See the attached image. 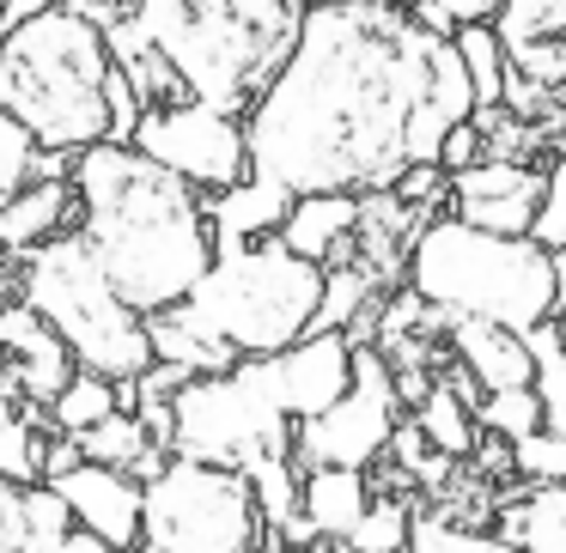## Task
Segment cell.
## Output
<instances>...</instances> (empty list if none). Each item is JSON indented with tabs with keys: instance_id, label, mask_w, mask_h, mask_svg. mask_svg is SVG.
I'll return each instance as SVG.
<instances>
[{
	"instance_id": "obj_18",
	"label": "cell",
	"mask_w": 566,
	"mask_h": 553,
	"mask_svg": "<svg viewBox=\"0 0 566 553\" xmlns=\"http://www.w3.org/2000/svg\"><path fill=\"white\" fill-rule=\"evenodd\" d=\"M347 232H359V195L329 189V195H293V208H286L274 244L323 268V262H329L335 249L347 244Z\"/></svg>"
},
{
	"instance_id": "obj_31",
	"label": "cell",
	"mask_w": 566,
	"mask_h": 553,
	"mask_svg": "<svg viewBox=\"0 0 566 553\" xmlns=\"http://www.w3.org/2000/svg\"><path fill=\"white\" fill-rule=\"evenodd\" d=\"M74 535V517H67L62 492L50 480H31L25 487V553H55Z\"/></svg>"
},
{
	"instance_id": "obj_17",
	"label": "cell",
	"mask_w": 566,
	"mask_h": 553,
	"mask_svg": "<svg viewBox=\"0 0 566 553\" xmlns=\"http://www.w3.org/2000/svg\"><path fill=\"white\" fill-rule=\"evenodd\" d=\"M286 208H293V189L262 177V171H244L238 183H226L208 195L213 244H256V237H274L286 220Z\"/></svg>"
},
{
	"instance_id": "obj_37",
	"label": "cell",
	"mask_w": 566,
	"mask_h": 553,
	"mask_svg": "<svg viewBox=\"0 0 566 553\" xmlns=\"http://www.w3.org/2000/svg\"><path fill=\"white\" fill-rule=\"evenodd\" d=\"M0 553H25V487L0 475Z\"/></svg>"
},
{
	"instance_id": "obj_42",
	"label": "cell",
	"mask_w": 566,
	"mask_h": 553,
	"mask_svg": "<svg viewBox=\"0 0 566 553\" xmlns=\"http://www.w3.org/2000/svg\"><path fill=\"white\" fill-rule=\"evenodd\" d=\"M554 329H560V347H566V293H560V305H554Z\"/></svg>"
},
{
	"instance_id": "obj_6",
	"label": "cell",
	"mask_w": 566,
	"mask_h": 553,
	"mask_svg": "<svg viewBox=\"0 0 566 553\" xmlns=\"http://www.w3.org/2000/svg\"><path fill=\"white\" fill-rule=\"evenodd\" d=\"M104 79V31L74 7H50L0 31V110L19 116L38 147L80 152L92 140H111Z\"/></svg>"
},
{
	"instance_id": "obj_2",
	"label": "cell",
	"mask_w": 566,
	"mask_h": 553,
	"mask_svg": "<svg viewBox=\"0 0 566 553\" xmlns=\"http://www.w3.org/2000/svg\"><path fill=\"white\" fill-rule=\"evenodd\" d=\"M67 183L80 201V244L104 268L128 310L153 317L189 298L213 262L208 195L140 159L128 140H92L74 152Z\"/></svg>"
},
{
	"instance_id": "obj_24",
	"label": "cell",
	"mask_w": 566,
	"mask_h": 553,
	"mask_svg": "<svg viewBox=\"0 0 566 553\" xmlns=\"http://www.w3.org/2000/svg\"><path fill=\"white\" fill-rule=\"evenodd\" d=\"M116 407H123L116 383L98 377V371H80V365H74V377L55 390V402L43 407V419H50L55 432H86V426H98L104 414H116Z\"/></svg>"
},
{
	"instance_id": "obj_23",
	"label": "cell",
	"mask_w": 566,
	"mask_h": 553,
	"mask_svg": "<svg viewBox=\"0 0 566 553\" xmlns=\"http://www.w3.org/2000/svg\"><path fill=\"white\" fill-rule=\"evenodd\" d=\"M451 50H457V62H463V74H469L475 110H493V104H500L505 74H512L500 31H493V25H457V31H451Z\"/></svg>"
},
{
	"instance_id": "obj_25",
	"label": "cell",
	"mask_w": 566,
	"mask_h": 553,
	"mask_svg": "<svg viewBox=\"0 0 566 553\" xmlns=\"http://www.w3.org/2000/svg\"><path fill=\"white\" fill-rule=\"evenodd\" d=\"M80 438V456L86 462H104V468H135L147 450H159V444L147 438V426H140L128 407H116V414H104L98 426H86V432H74Z\"/></svg>"
},
{
	"instance_id": "obj_9",
	"label": "cell",
	"mask_w": 566,
	"mask_h": 553,
	"mask_svg": "<svg viewBox=\"0 0 566 553\" xmlns=\"http://www.w3.org/2000/svg\"><path fill=\"white\" fill-rule=\"evenodd\" d=\"M140 541L159 553H256L274 547L256 511V492L238 468L165 456L159 475L140 480Z\"/></svg>"
},
{
	"instance_id": "obj_45",
	"label": "cell",
	"mask_w": 566,
	"mask_h": 553,
	"mask_svg": "<svg viewBox=\"0 0 566 553\" xmlns=\"http://www.w3.org/2000/svg\"><path fill=\"white\" fill-rule=\"evenodd\" d=\"M0 371H7V347H0Z\"/></svg>"
},
{
	"instance_id": "obj_4",
	"label": "cell",
	"mask_w": 566,
	"mask_h": 553,
	"mask_svg": "<svg viewBox=\"0 0 566 553\" xmlns=\"http://www.w3.org/2000/svg\"><path fill=\"white\" fill-rule=\"evenodd\" d=\"M293 0H128L123 25L159 50L184 98L244 116L298 38Z\"/></svg>"
},
{
	"instance_id": "obj_27",
	"label": "cell",
	"mask_w": 566,
	"mask_h": 553,
	"mask_svg": "<svg viewBox=\"0 0 566 553\" xmlns=\"http://www.w3.org/2000/svg\"><path fill=\"white\" fill-rule=\"evenodd\" d=\"M0 475L13 480V487L43 480V432L31 419V407L0 402Z\"/></svg>"
},
{
	"instance_id": "obj_1",
	"label": "cell",
	"mask_w": 566,
	"mask_h": 553,
	"mask_svg": "<svg viewBox=\"0 0 566 553\" xmlns=\"http://www.w3.org/2000/svg\"><path fill=\"white\" fill-rule=\"evenodd\" d=\"M439 31L371 0L298 19L293 50L244 104L250 171L293 195H384L408 164V123L432 86Z\"/></svg>"
},
{
	"instance_id": "obj_35",
	"label": "cell",
	"mask_w": 566,
	"mask_h": 553,
	"mask_svg": "<svg viewBox=\"0 0 566 553\" xmlns=\"http://www.w3.org/2000/svg\"><path fill=\"white\" fill-rule=\"evenodd\" d=\"M505 62H512V74H524L530 86H542V92L566 86V38H530V43H517V50H505Z\"/></svg>"
},
{
	"instance_id": "obj_10",
	"label": "cell",
	"mask_w": 566,
	"mask_h": 553,
	"mask_svg": "<svg viewBox=\"0 0 566 553\" xmlns=\"http://www.w3.org/2000/svg\"><path fill=\"white\" fill-rule=\"evenodd\" d=\"M396 383H390V353H378L371 341H354V377L323 414L293 426V468H371L390 450L396 432Z\"/></svg>"
},
{
	"instance_id": "obj_19",
	"label": "cell",
	"mask_w": 566,
	"mask_h": 553,
	"mask_svg": "<svg viewBox=\"0 0 566 553\" xmlns=\"http://www.w3.org/2000/svg\"><path fill=\"white\" fill-rule=\"evenodd\" d=\"M371 504L366 468H305L298 475V523L323 541H342Z\"/></svg>"
},
{
	"instance_id": "obj_16",
	"label": "cell",
	"mask_w": 566,
	"mask_h": 553,
	"mask_svg": "<svg viewBox=\"0 0 566 553\" xmlns=\"http://www.w3.org/2000/svg\"><path fill=\"white\" fill-rule=\"evenodd\" d=\"M74 220H80L74 183L67 177H38V183L0 195V249L7 256H31L38 244L74 232Z\"/></svg>"
},
{
	"instance_id": "obj_14",
	"label": "cell",
	"mask_w": 566,
	"mask_h": 553,
	"mask_svg": "<svg viewBox=\"0 0 566 553\" xmlns=\"http://www.w3.org/2000/svg\"><path fill=\"white\" fill-rule=\"evenodd\" d=\"M0 347H7V377L25 407H50L55 390L74 377V353L25 305H0Z\"/></svg>"
},
{
	"instance_id": "obj_46",
	"label": "cell",
	"mask_w": 566,
	"mask_h": 553,
	"mask_svg": "<svg viewBox=\"0 0 566 553\" xmlns=\"http://www.w3.org/2000/svg\"><path fill=\"white\" fill-rule=\"evenodd\" d=\"M256 553H281V547H256Z\"/></svg>"
},
{
	"instance_id": "obj_13",
	"label": "cell",
	"mask_w": 566,
	"mask_h": 553,
	"mask_svg": "<svg viewBox=\"0 0 566 553\" xmlns=\"http://www.w3.org/2000/svg\"><path fill=\"white\" fill-rule=\"evenodd\" d=\"M50 487L62 492V504H67V517H74V529L98 535L104 547L128 553V547L140 541V480L128 475V468L74 462L67 475H55Z\"/></svg>"
},
{
	"instance_id": "obj_3",
	"label": "cell",
	"mask_w": 566,
	"mask_h": 553,
	"mask_svg": "<svg viewBox=\"0 0 566 553\" xmlns=\"http://www.w3.org/2000/svg\"><path fill=\"white\" fill-rule=\"evenodd\" d=\"M354 377V341L342 329L305 334L262 359L189 377L171 395V456L250 475L269 456H293V426L335 402Z\"/></svg>"
},
{
	"instance_id": "obj_20",
	"label": "cell",
	"mask_w": 566,
	"mask_h": 553,
	"mask_svg": "<svg viewBox=\"0 0 566 553\" xmlns=\"http://www.w3.org/2000/svg\"><path fill=\"white\" fill-rule=\"evenodd\" d=\"M500 541L517 553H566V480L554 487H530L500 511Z\"/></svg>"
},
{
	"instance_id": "obj_21",
	"label": "cell",
	"mask_w": 566,
	"mask_h": 553,
	"mask_svg": "<svg viewBox=\"0 0 566 553\" xmlns=\"http://www.w3.org/2000/svg\"><path fill=\"white\" fill-rule=\"evenodd\" d=\"M415 432L427 438V450L451 456V462H469L481 426H475V407L451 390V383H427V395L415 402Z\"/></svg>"
},
{
	"instance_id": "obj_38",
	"label": "cell",
	"mask_w": 566,
	"mask_h": 553,
	"mask_svg": "<svg viewBox=\"0 0 566 553\" xmlns=\"http://www.w3.org/2000/svg\"><path fill=\"white\" fill-rule=\"evenodd\" d=\"M481 147H488V140H481V128L475 123H457L451 135L439 140V171H463V164H475Z\"/></svg>"
},
{
	"instance_id": "obj_41",
	"label": "cell",
	"mask_w": 566,
	"mask_h": 553,
	"mask_svg": "<svg viewBox=\"0 0 566 553\" xmlns=\"http://www.w3.org/2000/svg\"><path fill=\"white\" fill-rule=\"evenodd\" d=\"M371 7H390V13H415L420 0H371Z\"/></svg>"
},
{
	"instance_id": "obj_28",
	"label": "cell",
	"mask_w": 566,
	"mask_h": 553,
	"mask_svg": "<svg viewBox=\"0 0 566 553\" xmlns=\"http://www.w3.org/2000/svg\"><path fill=\"white\" fill-rule=\"evenodd\" d=\"M408 517H415V504L378 499V492H371V504L359 511V523L342 535V553H402L408 547Z\"/></svg>"
},
{
	"instance_id": "obj_15",
	"label": "cell",
	"mask_w": 566,
	"mask_h": 553,
	"mask_svg": "<svg viewBox=\"0 0 566 553\" xmlns=\"http://www.w3.org/2000/svg\"><path fill=\"white\" fill-rule=\"evenodd\" d=\"M444 334H451L457 371H463L481 395L517 390V383H530V371H536L517 329H500V322H481V317H444Z\"/></svg>"
},
{
	"instance_id": "obj_11",
	"label": "cell",
	"mask_w": 566,
	"mask_h": 553,
	"mask_svg": "<svg viewBox=\"0 0 566 553\" xmlns=\"http://www.w3.org/2000/svg\"><path fill=\"white\" fill-rule=\"evenodd\" d=\"M128 147L140 159H153L159 171L184 177L189 189L213 195V189L238 183L250 171V147H244V123L232 110H213L201 98H171V104H147L128 128Z\"/></svg>"
},
{
	"instance_id": "obj_26",
	"label": "cell",
	"mask_w": 566,
	"mask_h": 553,
	"mask_svg": "<svg viewBox=\"0 0 566 553\" xmlns=\"http://www.w3.org/2000/svg\"><path fill=\"white\" fill-rule=\"evenodd\" d=\"M402 553H517V547L500 535L451 523V511H415L408 517V547Z\"/></svg>"
},
{
	"instance_id": "obj_30",
	"label": "cell",
	"mask_w": 566,
	"mask_h": 553,
	"mask_svg": "<svg viewBox=\"0 0 566 553\" xmlns=\"http://www.w3.org/2000/svg\"><path fill=\"white\" fill-rule=\"evenodd\" d=\"M366 293H371V274L366 268H323V305H317V317H311V334H329V329H342L347 334V322L366 310Z\"/></svg>"
},
{
	"instance_id": "obj_22",
	"label": "cell",
	"mask_w": 566,
	"mask_h": 553,
	"mask_svg": "<svg viewBox=\"0 0 566 553\" xmlns=\"http://www.w3.org/2000/svg\"><path fill=\"white\" fill-rule=\"evenodd\" d=\"M524 347H530V365H536V371H530V390H536V402H542V426L566 432V347H560L554 317L530 322Z\"/></svg>"
},
{
	"instance_id": "obj_33",
	"label": "cell",
	"mask_w": 566,
	"mask_h": 553,
	"mask_svg": "<svg viewBox=\"0 0 566 553\" xmlns=\"http://www.w3.org/2000/svg\"><path fill=\"white\" fill-rule=\"evenodd\" d=\"M505 450H512V475H524L530 487H554V480H566V432L536 426L530 438L505 444Z\"/></svg>"
},
{
	"instance_id": "obj_12",
	"label": "cell",
	"mask_w": 566,
	"mask_h": 553,
	"mask_svg": "<svg viewBox=\"0 0 566 553\" xmlns=\"http://www.w3.org/2000/svg\"><path fill=\"white\" fill-rule=\"evenodd\" d=\"M542 195V171L517 159H475L463 171H444V201H451V220L481 225V232H505L524 237L530 213Z\"/></svg>"
},
{
	"instance_id": "obj_39",
	"label": "cell",
	"mask_w": 566,
	"mask_h": 553,
	"mask_svg": "<svg viewBox=\"0 0 566 553\" xmlns=\"http://www.w3.org/2000/svg\"><path fill=\"white\" fill-rule=\"evenodd\" d=\"M55 0H0V31L7 25H19V19H31V13H50Z\"/></svg>"
},
{
	"instance_id": "obj_32",
	"label": "cell",
	"mask_w": 566,
	"mask_h": 553,
	"mask_svg": "<svg viewBox=\"0 0 566 553\" xmlns=\"http://www.w3.org/2000/svg\"><path fill=\"white\" fill-rule=\"evenodd\" d=\"M548 256H566V152L542 171V195H536V213H530V232Z\"/></svg>"
},
{
	"instance_id": "obj_5",
	"label": "cell",
	"mask_w": 566,
	"mask_h": 553,
	"mask_svg": "<svg viewBox=\"0 0 566 553\" xmlns=\"http://www.w3.org/2000/svg\"><path fill=\"white\" fill-rule=\"evenodd\" d=\"M408 293L439 317H481L524 334L530 322L554 317L566 293V262L548 256L536 237H505L463 225L451 213L427 220L408 244Z\"/></svg>"
},
{
	"instance_id": "obj_7",
	"label": "cell",
	"mask_w": 566,
	"mask_h": 553,
	"mask_svg": "<svg viewBox=\"0 0 566 553\" xmlns=\"http://www.w3.org/2000/svg\"><path fill=\"white\" fill-rule=\"evenodd\" d=\"M317 305H323L317 262L281 249L274 237H256V244H213L208 274L171 310L184 322H196L232 359H262L305 341Z\"/></svg>"
},
{
	"instance_id": "obj_8",
	"label": "cell",
	"mask_w": 566,
	"mask_h": 553,
	"mask_svg": "<svg viewBox=\"0 0 566 553\" xmlns=\"http://www.w3.org/2000/svg\"><path fill=\"white\" fill-rule=\"evenodd\" d=\"M19 305L74 353L80 371L128 383L135 371L153 365L147 317L116 298V286L104 280V268L80 244V232H62L31 249L25 268H19Z\"/></svg>"
},
{
	"instance_id": "obj_43",
	"label": "cell",
	"mask_w": 566,
	"mask_h": 553,
	"mask_svg": "<svg viewBox=\"0 0 566 553\" xmlns=\"http://www.w3.org/2000/svg\"><path fill=\"white\" fill-rule=\"evenodd\" d=\"M298 13H317V7H335V0H293Z\"/></svg>"
},
{
	"instance_id": "obj_34",
	"label": "cell",
	"mask_w": 566,
	"mask_h": 553,
	"mask_svg": "<svg viewBox=\"0 0 566 553\" xmlns=\"http://www.w3.org/2000/svg\"><path fill=\"white\" fill-rule=\"evenodd\" d=\"M38 152L43 147L31 140V128L0 110V195H13V189H25L38 177Z\"/></svg>"
},
{
	"instance_id": "obj_44",
	"label": "cell",
	"mask_w": 566,
	"mask_h": 553,
	"mask_svg": "<svg viewBox=\"0 0 566 553\" xmlns=\"http://www.w3.org/2000/svg\"><path fill=\"white\" fill-rule=\"evenodd\" d=\"M560 128H566V86H560Z\"/></svg>"
},
{
	"instance_id": "obj_29",
	"label": "cell",
	"mask_w": 566,
	"mask_h": 553,
	"mask_svg": "<svg viewBox=\"0 0 566 553\" xmlns=\"http://www.w3.org/2000/svg\"><path fill=\"white\" fill-rule=\"evenodd\" d=\"M475 426H481V432H493V438H505V444L530 438V432L542 426V402H536V390H530V383H517V390H488V395L475 402Z\"/></svg>"
},
{
	"instance_id": "obj_40",
	"label": "cell",
	"mask_w": 566,
	"mask_h": 553,
	"mask_svg": "<svg viewBox=\"0 0 566 553\" xmlns=\"http://www.w3.org/2000/svg\"><path fill=\"white\" fill-rule=\"evenodd\" d=\"M55 553H116V547H104L98 535H86V529H74V535H67V541H62V547H55Z\"/></svg>"
},
{
	"instance_id": "obj_36",
	"label": "cell",
	"mask_w": 566,
	"mask_h": 553,
	"mask_svg": "<svg viewBox=\"0 0 566 553\" xmlns=\"http://www.w3.org/2000/svg\"><path fill=\"white\" fill-rule=\"evenodd\" d=\"M500 7H505V0H420L415 19L427 31H439V38H451L457 25H493Z\"/></svg>"
}]
</instances>
